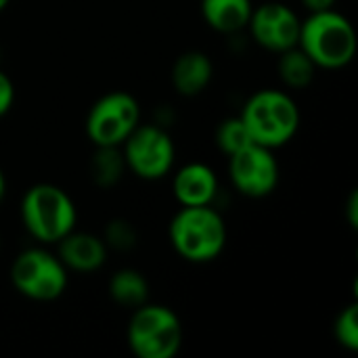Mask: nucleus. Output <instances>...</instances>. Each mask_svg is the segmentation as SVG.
<instances>
[{"instance_id": "nucleus-1", "label": "nucleus", "mask_w": 358, "mask_h": 358, "mask_svg": "<svg viewBox=\"0 0 358 358\" xmlns=\"http://www.w3.org/2000/svg\"><path fill=\"white\" fill-rule=\"evenodd\" d=\"M168 241L185 262L210 264L227 250L229 229L214 206H178L168 224Z\"/></svg>"}, {"instance_id": "nucleus-2", "label": "nucleus", "mask_w": 358, "mask_h": 358, "mask_svg": "<svg viewBox=\"0 0 358 358\" xmlns=\"http://www.w3.org/2000/svg\"><path fill=\"white\" fill-rule=\"evenodd\" d=\"M19 218L36 243L50 248L78 229V206L63 187L36 182L19 201Z\"/></svg>"}, {"instance_id": "nucleus-3", "label": "nucleus", "mask_w": 358, "mask_h": 358, "mask_svg": "<svg viewBox=\"0 0 358 358\" xmlns=\"http://www.w3.org/2000/svg\"><path fill=\"white\" fill-rule=\"evenodd\" d=\"M298 46L319 69H344L357 57L358 38L355 23L338 8L308 13L300 25Z\"/></svg>"}, {"instance_id": "nucleus-4", "label": "nucleus", "mask_w": 358, "mask_h": 358, "mask_svg": "<svg viewBox=\"0 0 358 358\" xmlns=\"http://www.w3.org/2000/svg\"><path fill=\"white\" fill-rule=\"evenodd\" d=\"M243 120L252 143L268 147L273 151L292 143L300 130L302 113L289 90L262 88L256 90L241 107Z\"/></svg>"}, {"instance_id": "nucleus-5", "label": "nucleus", "mask_w": 358, "mask_h": 358, "mask_svg": "<svg viewBox=\"0 0 358 358\" xmlns=\"http://www.w3.org/2000/svg\"><path fill=\"white\" fill-rule=\"evenodd\" d=\"M182 340L180 317L166 304H141L126 325V344L136 358H174Z\"/></svg>"}, {"instance_id": "nucleus-6", "label": "nucleus", "mask_w": 358, "mask_h": 358, "mask_svg": "<svg viewBox=\"0 0 358 358\" xmlns=\"http://www.w3.org/2000/svg\"><path fill=\"white\" fill-rule=\"evenodd\" d=\"M8 279L19 296L40 304L63 298L69 287V271L48 245L40 243L21 250L13 258Z\"/></svg>"}, {"instance_id": "nucleus-7", "label": "nucleus", "mask_w": 358, "mask_h": 358, "mask_svg": "<svg viewBox=\"0 0 358 358\" xmlns=\"http://www.w3.org/2000/svg\"><path fill=\"white\" fill-rule=\"evenodd\" d=\"M141 122L138 99L126 90H111L90 105L84 130L92 147H122Z\"/></svg>"}, {"instance_id": "nucleus-8", "label": "nucleus", "mask_w": 358, "mask_h": 358, "mask_svg": "<svg viewBox=\"0 0 358 358\" xmlns=\"http://www.w3.org/2000/svg\"><path fill=\"white\" fill-rule=\"evenodd\" d=\"M120 149L126 170L147 182L170 176L176 164V145L170 132L159 124L141 122Z\"/></svg>"}, {"instance_id": "nucleus-9", "label": "nucleus", "mask_w": 358, "mask_h": 358, "mask_svg": "<svg viewBox=\"0 0 358 358\" xmlns=\"http://www.w3.org/2000/svg\"><path fill=\"white\" fill-rule=\"evenodd\" d=\"M229 180L233 189L248 199H264L273 195L281 180L275 151L252 143L229 155Z\"/></svg>"}, {"instance_id": "nucleus-10", "label": "nucleus", "mask_w": 358, "mask_h": 358, "mask_svg": "<svg viewBox=\"0 0 358 358\" xmlns=\"http://www.w3.org/2000/svg\"><path fill=\"white\" fill-rule=\"evenodd\" d=\"M300 25L302 17L296 13V8L279 0H268L254 6L245 31L262 50L279 55L298 46Z\"/></svg>"}, {"instance_id": "nucleus-11", "label": "nucleus", "mask_w": 358, "mask_h": 358, "mask_svg": "<svg viewBox=\"0 0 358 358\" xmlns=\"http://www.w3.org/2000/svg\"><path fill=\"white\" fill-rule=\"evenodd\" d=\"M220 191L218 174L203 162H189L172 174V197L180 208L214 206Z\"/></svg>"}, {"instance_id": "nucleus-12", "label": "nucleus", "mask_w": 358, "mask_h": 358, "mask_svg": "<svg viewBox=\"0 0 358 358\" xmlns=\"http://www.w3.org/2000/svg\"><path fill=\"white\" fill-rule=\"evenodd\" d=\"M55 254L59 256V260L69 273L92 275L107 264L109 248L105 245L101 235L73 229L57 243Z\"/></svg>"}, {"instance_id": "nucleus-13", "label": "nucleus", "mask_w": 358, "mask_h": 358, "mask_svg": "<svg viewBox=\"0 0 358 358\" xmlns=\"http://www.w3.org/2000/svg\"><path fill=\"white\" fill-rule=\"evenodd\" d=\"M212 80H214V61L208 52L197 48L180 52L170 71V82L174 90L187 99L206 92Z\"/></svg>"}, {"instance_id": "nucleus-14", "label": "nucleus", "mask_w": 358, "mask_h": 358, "mask_svg": "<svg viewBox=\"0 0 358 358\" xmlns=\"http://www.w3.org/2000/svg\"><path fill=\"white\" fill-rule=\"evenodd\" d=\"M254 10L252 0H201L199 13L206 25L218 34L235 36L248 29Z\"/></svg>"}, {"instance_id": "nucleus-15", "label": "nucleus", "mask_w": 358, "mask_h": 358, "mask_svg": "<svg viewBox=\"0 0 358 358\" xmlns=\"http://www.w3.org/2000/svg\"><path fill=\"white\" fill-rule=\"evenodd\" d=\"M107 292H109V298L113 300V304L128 308V310H134L141 304L149 302L151 287H149L147 277L141 271L126 266V268L115 271L109 277Z\"/></svg>"}, {"instance_id": "nucleus-16", "label": "nucleus", "mask_w": 358, "mask_h": 358, "mask_svg": "<svg viewBox=\"0 0 358 358\" xmlns=\"http://www.w3.org/2000/svg\"><path fill=\"white\" fill-rule=\"evenodd\" d=\"M319 67L313 63V59L300 48H287L277 55V73L285 90H304L308 88L317 78Z\"/></svg>"}, {"instance_id": "nucleus-17", "label": "nucleus", "mask_w": 358, "mask_h": 358, "mask_svg": "<svg viewBox=\"0 0 358 358\" xmlns=\"http://www.w3.org/2000/svg\"><path fill=\"white\" fill-rule=\"evenodd\" d=\"M88 172H90L92 182L99 189L115 187L128 172L122 149L120 147H94V155L90 157Z\"/></svg>"}, {"instance_id": "nucleus-18", "label": "nucleus", "mask_w": 358, "mask_h": 358, "mask_svg": "<svg viewBox=\"0 0 358 358\" xmlns=\"http://www.w3.org/2000/svg\"><path fill=\"white\" fill-rule=\"evenodd\" d=\"M214 141H216L218 151L224 153L227 157L241 151L243 147L252 145V136L239 115H231V117L222 120L216 128Z\"/></svg>"}, {"instance_id": "nucleus-19", "label": "nucleus", "mask_w": 358, "mask_h": 358, "mask_svg": "<svg viewBox=\"0 0 358 358\" xmlns=\"http://www.w3.org/2000/svg\"><path fill=\"white\" fill-rule=\"evenodd\" d=\"M334 338L336 342L348 350V352H357L358 350V304L350 302L348 306H344L336 321H334Z\"/></svg>"}, {"instance_id": "nucleus-20", "label": "nucleus", "mask_w": 358, "mask_h": 358, "mask_svg": "<svg viewBox=\"0 0 358 358\" xmlns=\"http://www.w3.org/2000/svg\"><path fill=\"white\" fill-rule=\"evenodd\" d=\"M103 241L109 250L113 252H130L138 243V233L134 224L126 218H113L105 224L103 231Z\"/></svg>"}, {"instance_id": "nucleus-21", "label": "nucleus", "mask_w": 358, "mask_h": 358, "mask_svg": "<svg viewBox=\"0 0 358 358\" xmlns=\"http://www.w3.org/2000/svg\"><path fill=\"white\" fill-rule=\"evenodd\" d=\"M15 105V84L10 76L0 69V117H4Z\"/></svg>"}, {"instance_id": "nucleus-22", "label": "nucleus", "mask_w": 358, "mask_h": 358, "mask_svg": "<svg viewBox=\"0 0 358 358\" xmlns=\"http://www.w3.org/2000/svg\"><path fill=\"white\" fill-rule=\"evenodd\" d=\"M346 220L352 229L358 227V193L352 191L348 195V201H346Z\"/></svg>"}, {"instance_id": "nucleus-23", "label": "nucleus", "mask_w": 358, "mask_h": 358, "mask_svg": "<svg viewBox=\"0 0 358 358\" xmlns=\"http://www.w3.org/2000/svg\"><path fill=\"white\" fill-rule=\"evenodd\" d=\"M300 4H302L308 13H317V10L336 8L338 0H300Z\"/></svg>"}, {"instance_id": "nucleus-24", "label": "nucleus", "mask_w": 358, "mask_h": 358, "mask_svg": "<svg viewBox=\"0 0 358 358\" xmlns=\"http://www.w3.org/2000/svg\"><path fill=\"white\" fill-rule=\"evenodd\" d=\"M6 189H8L6 174H4V170L0 168V203H2V201H4V197H6Z\"/></svg>"}, {"instance_id": "nucleus-25", "label": "nucleus", "mask_w": 358, "mask_h": 358, "mask_svg": "<svg viewBox=\"0 0 358 358\" xmlns=\"http://www.w3.org/2000/svg\"><path fill=\"white\" fill-rule=\"evenodd\" d=\"M8 4H10V0H0V13H2V10H6V6H8Z\"/></svg>"}, {"instance_id": "nucleus-26", "label": "nucleus", "mask_w": 358, "mask_h": 358, "mask_svg": "<svg viewBox=\"0 0 358 358\" xmlns=\"http://www.w3.org/2000/svg\"><path fill=\"white\" fill-rule=\"evenodd\" d=\"M0 245H2V239H0Z\"/></svg>"}, {"instance_id": "nucleus-27", "label": "nucleus", "mask_w": 358, "mask_h": 358, "mask_svg": "<svg viewBox=\"0 0 358 358\" xmlns=\"http://www.w3.org/2000/svg\"><path fill=\"white\" fill-rule=\"evenodd\" d=\"M0 57H2V52H0Z\"/></svg>"}]
</instances>
